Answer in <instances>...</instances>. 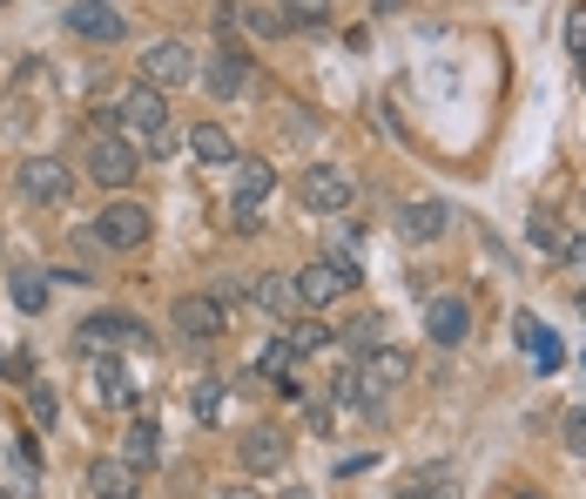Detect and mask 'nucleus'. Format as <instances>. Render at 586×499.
Returning a JSON list of instances; mask_svg holds the SVG:
<instances>
[{
    "mask_svg": "<svg viewBox=\"0 0 586 499\" xmlns=\"http://www.w3.org/2000/svg\"><path fill=\"white\" fill-rule=\"evenodd\" d=\"M371 8H384V14H398V8H404V0H371Z\"/></svg>",
    "mask_w": 586,
    "mask_h": 499,
    "instance_id": "58836bf2",
    "label": "nucleus"
},
{
    "mask_svg": "<svg viewBox=\"0 0 586 499\" xmlns=\"http://www.w3.org/2000/svg\"><path fill=\"white\" fill-rule=\"evenodd\" d=\"M21 196H34V203H68V196H74V170H68V162H54V155H28V162H21Z\"/></svg>",
    "mask_w": 586,
    "mask_h": 499,
    "instance_id": "f8f14e48",
    "label": "nucleus"
},
{
    "mask_svg": "<svg viewBox=\"0 0 586 499\" xmlns=\"http://www.w3.org/2000/svg\"><path fill=\"white\" fill-rule=\"evenodd\" d=\"M28 405H34V419H41V426L54 419V391H48V385H34V391H28Z\"/></svg>",
    "mask_w": 586,
    "mask_h": 499,
    "instance_id": "f704fd0d",
    "label": "nucleus"
},
{
    "mask_svg": "<svg viewBox=\"0 0 586 499\" xmlns=\"http://www.w3.org/2000/svg\"><path fill=\"white\" fill-rule=\"evenodd\" d=\"M330 338H338V330H330V324H297V330H290V345H297V358H310V352H323Z\"/></svg>",
    "mask_w": 586,
    "mask_h": 499,
    "instance_id": "c85d7f7f",
    "label": "nucleus"
},
{
    "mask_svg": "<svg viewBox=\"0 0 586 499\" xmlns=\"http://www.w3.org/2000/svg\"><path fill=\"white\" fill-rule=\"evenodd\" d=\"M445 223H452L445 203H404V210H398V236H404V243H439Z\"/></svg>",
    "mask_w": 586,
    "mask_h": 499,
    "instance_id": "2eb2a0df",
    "label": "nucleus"
},
{
    "mask_svg": "<svg viewBox=\"0 0 586 499\" xmlns=\"http://www.w3.org/2000/svg\"><path fill=\"white\" fill-rule=\"evenodd\" d=\"M203 89H209L216 102H243L249 89H257V61H249L236 41H216V54H209V68H203Z\"/></svg>",
    "mask_w": 586,
    "mask_h": 499,
    "instance_id": "39448f33",
    "label": "nucleus"
},
{
    "mask_svg": "<svg viewBox=\"0 0 586 499\" xmlns=\"http://www.w3.org/2000/svg\"><path fill=\"white\" fill-rule=\"evenodd\" d=\"M559 426H566V452H573V459H586V411H566Z\"/></svg>",
    "mask_w": 586,
    "mask_h": 499,
    "instance_id": "473e14b6",
    "label": "nucleus"
},
{
    "mask_svg": "<svg viewBox=\"0 0 586 499\" xmlns=\"http://www.w3.org/2000/svg\"><path fill=\"white\" fill-rule=\"evenodd\" d=\"M8 291H14V304H21L28 317H41V310H48V277H41V271H14V284H8Z\"/></svg>",
    "mask_w": 586,
    "mask_h": 499,
    "instance_id": "393cba45",
    "label": "nucleus"
},
{
    "mask_svg": "<svg viewBox=\"0 0 586 499\" xmlns=\"http://www.w3.org/2000/svg\"><path fill=\"white\" fill-rule=\"evenodd\" d=\"M345 345H351V352H371V345H384V317H378V310H358V317L345 324Z\"/></svg>",
    "mask_w": 586,
    "mask_h": 499,
    "instance_id": "a878e982",
    "label": "nucleus"
},
{
    "mask_svg": "<svg viewBox=\"0 0 586 499\" xmlns=\"http://www.w3.org/2000/svg\"><path fill=\"white\" fill-rule=\"evenodd\" d=\"M579 210H586V190H579Z\"/></svg>",
    "mask_w": 586,
    "mask_h": 499,
    "instance_id": "37998d69",
    "label": "nucleus"
},
{
    "mask_svg": "<svg viewBox=\"0 0 586 499\" xmlns=\"http://www.w3.org/2000/svg\"><path fill=\"white\" fill-rule=\"evenodd\" d=\"M89 486H95V499H135V466L128 459H95Z\"/></svg>",
    "mask_w": 586,
    "mask_h": 499,
    "instance_id": "a211bd4d",
    "label": "nucleus"
},
{
    "mask_svg": "<svg viewBox=\"0 0 586 499\" xmlns=\"http://www.w3.org/2000/svg\"><path fill=\"white\" fill-rule=\"evenodd\" d=\"M513 324H520V345L533 352V365H539V371H553V365L566 358V352H559V338H553V330H539L533 317H513Z\"/></svg>",
    "mask_w": 586,
    "mask_h": 499,
    "instance_id": "5701e85b",
    "label": "nucleus"
},
{
    "mask_svg": "<svg viewBox=\"0 0 586 499\" xmlns=\"http://www.w3.org/2000/svg\"><path fill=\"white\" fill-rule=\"evenodd\" d=\"M559 257H566V271H579V277H586V236H566Z\"/></svg>",
    "mask_w": 586,
    "mask_h": 499,
    "instance_id": "72a5a7b5",
    "label": "nucleus"
},
{
    "mask_svg": "<svg viewBox=\"0 0 586 499\" xmlns=\"http://www.w3.org/2000/svg\"><path fill=\"white\" fill-rule=\"evenodd\" d=\"M0 499H14V492H8V486H0Z\"/></svg>",
    "mask_w": 586,
    "mask_h": 499,
    "instance_id": "79ce46f5",
    "label": "nucleus"
},
{
    "mask_svg": "<svg viewBox=\"0 0 586 499\" xmlns=\"http://www.w3.org/2000/svg\"><path fill=\"white\" fill-rule=\"evenodd\" d=\"M358 284H364V271L345 257V249H338V257H317V264L297 271V297H304L310 310H330V304H338L345 291H358Z\"/></svg>",
    "mask_w": 586,
    "mask_h": 499,
    "instance_id": "f03ea898",
    "label": "nucleus"
},
{
    "mask_svg": "<svg viewBox=\"0 0 586 499\" xmlns=\"http://www.w3.org/2000/svg\"><path fill=\"white\" fill-rule=\"evenodd\" d=\"M398 499H459V486H452V466H418V472H404Z\"/></svg>",
    "mask_w": 586,
    "mask_h": 499,
    "instance_id": "6ab92c4d",
    "label": "nucleus"
},
{
    "mask_svg": "<svg viewBox=\"0 0 586 499\" xmlns=\"http://www.w3.org/2000/svg\"><path fill=\"white\" fill-rule=\"evenodd\" d=\"M122 459L142 472V466H162V426L155 419H135L128 432H122Z\"/></svg>",
    "mask_w": 586,
    "mask_h": 499,
    "instance_id": "f3484780",
    "label": "nucleus"
},
{
    "mask_svg": "<svg viewBox=\"0 0 586 499\" xmlns=\"http://www.w3.org/2000/svg\"><path fill=\"white\" fill-rule=\"evenodd\" d=\"M209 297L223 304V317H229V324H243V317H264V310H257V297H249V284H243V277H216V284H209Z\"/></svg>",
    "mask_w": 586,
    "mask_h": 499,
    "instance_id": "aec40b11",
    "label": "nucleus"
},
{
    "mask_svg": "<svg viewBox=\"0 0 586 499\" xmlns=\"http://www.w3.org/2000/svg\"><path fill=\"white\" fill-rule=\"evenodd\" d=\"M115 115H122V129L135 135V155H142V142H148V135H169V95L148 89V81L115 102Z\"/></svg>",
    "mask_w": 586,
    "mask_h": 499,
    "instance_id": "423d86ee",
    "label": "nucleus"
},
{
    "mask_svg": "<svg viewBox=\"0 0 586 499\" xmlns=\"http://www.w3.org/2000/svg\"><path fill=\"white\" fill-rule=\"evenodd\" d=\"M68 34H81V41H122L128 34V21H122V8H109V0H68Z\"/></svg>",
    "mask_w": 586,
    "mask_h": 499,
    "instance_id": "9b49d317",
    "label": "nucleus"
},
{
    "mask_svg": "<svg viewBox=\"0 0 586 499\" xmlns=\"http://www.w3.org/2000/svg\"><path fill=\"white\" fill-rule=\"evenodd\" d=\"M223 405H229V391H223L216 378H203V385H196V398H189V411H196L203 426H216V419H223Z\"/></svg>",
    "mask_w": 586,
    "mask_h": 499,
    "instance_id": "bb28decb",
    "label": "nucleus"
},
{
    "mask_svg": "<svg viewBox=\"0 0 586 499\" xmlns=\"http://www.w3.org/2000/svg\"><path fill=\"white\" fill-rule=\"evenodd\" d=\"M277 8H284V21H290V28H317V21H323L317 0H277Z\"/></svg>",
    "mask_w": 586,
    "mask_h": 499,
    "instance_id": "2f4dec72",
    "label": "nucleus"
},
{
    "mask_svg": "<svg viewBox=\"0 0 586 499\" xmlns=\"http://www.w3.org/2000/svg\"><path fill=\"white\" fill-rule=\"evenodd\" d=\"M249 297H257V310H264L270 324L304 304V297H297V277H257V284H249Z\"/></svg>",
    "mask_w": 586,
    "mask_h": 499,
    "instance_id": "dca6fc26",
    "label": "nucleus"
},
{
    "mask_svg": "<svg viewBox=\"0 0 586 499\" xmlns=\"http://www.w3.org/2000/svg\"><path fill=\"white\" fill-rule=\"evenodd\" d=\"M169 324L183 330L189 345H209V338H223V330H229V317H223V304H216L209 291H189V297H176V304H169Z\"/></svg>",
    "mask_w": 586,
    "mask_h": 499,
    "instance_id": "6e6552de",
    "label": "nucleus"
},
{
    "mask_svg": "<svg viewBox=\"0 0 586 499\" xmlns=\"http://www.w3.org/2000/svg\"><path fill=\"white\" fill-rule=\"evenodd\" d=\"M579 317H586V284H579Z\"/></svg>",
    "mask_w": 586,
    "mask_h": 499,
    "instance_id": "ea45409f",
    "label": "nucleus"
},
{
    "mask_svg": "<svg viewBox=\"0 0 586 499\" xmlns=\"http://www.w3.org/2000/svg\"><path fill=\"white\" fill-rule=\"evenodd\" d=\"M330 419H338V411H330V398H310V426H317V432H330Z\"/></svg>",
    "mask_w": 586,
    "mask_h": 499,
    "instance_id": "c9c22d12",
    "label": "nucleus"
},
{
    "mask_svg": "<svg viewBox=\"0 0 586 499\" xmlns=\"http://www.w3.org/2000/svg\"><path fill=\"white\" fill-rule=\"evenodd\" d=\"M229 170H236V183H229V216H236L243 236H257V230H264V203L277 196V170H270V162H257V155H236Z\"/></svg>",
    "mask_w": 586,
    "mask_h": 499,
    "instance_id": "f257e3e1",
    "label": "nucleus"
},
{
    "mask_svg": "<svg viewBox=\"0 0 586 499\" xmlns=\"http://www.w3.org/2000/svg\"><path fill=\"white\" fill-rule=\"evenodd\" d=\"M425 324H432V345H465L472 338V304L465 297H432V310H425Z\"/></svg>",
    "mask_w": 586,
    "mask_h": 499,
    "instance_id": "4468645a",
    "label": "nucleus"
},
{
    "mask_svg": "<svg viewBox=\"0 0 586 499\" xmlns=\"http://www.w3.org/2000/svg\"><path fill=\"white\" fill-rule=\"evenodd\" d=\"M148 230H155V216H148L142 203H128V196H115V203L95 216V243H102V249H142Z\"/></svg>",
    "mask_w": 586,
    "mask_h": 499,
    "instance_id": "0eeeda50",
    "label": "nucleus"
},
{
    "mask_svg": "<svg viewBox=\"0 0 586 499\" xmlns=\"http://www.w3.org/2000/svg\"><path fill=\"white\" fill-rule=\"evenodd\" d=\"M216 499H257V492H249V486H229V492H216Z\"/></svg>",
    "mask_w": 586,
    "mask_h": 499,
    "instance_id": "e433bc0d",
    "label": "nucleus"
},
{
    "mask_svg": "<svg viewBox=\"0 0 586 499\" xmlns=\"http://www.w3.org/2000/svg\"><path fill=\"white\" fill-rule=\"evenodd\" d=\"M189 74H196V61H189L183 41H148V48H142V81H148V89L169 95V89H183Z\"/></svg>",
    "mask_w": 586,
    "mask_h": 499,
    "instance_id": "9d476101",
    "label": "nucleus"
},
{
    "mask_svg": "<svg viewBox=\"0 0 586 499\" xmlns=\"http://www.w3.org/2000/svg\"><path fill=\"white\" fill-rule=\"evenodd\" d=\"M513 499H539V492H513Z\"/></svg>",
    "mask_w": 586,
    "mask_h": 499,
    "instance_id": "a19ab883",
    "label": "nucleus"
},
{
    "mask_svg": "<svg viewBox=\"0 0 586 499\" xmlns=\"http://www.w3.org/2000/svg\"><path fill=\"white\" fill-rule=\"evenodd\" d=\"M189 155H196V162H236V142H229V129L196 122V129H189Z\"/></svg>",
    "mask_w": 586,
    "mask_h": 499,
    "instance_id": "412c9836",
    "label": "nucleus"
},
{
    "mask_svg": "<svg viewBox=\"0 0 586 499\" xmlns=\"http://www.w3.org/2000/svg\"><path fill=\"white\" fill-rule=\"evenodd\" d=\"M566 54L586 61V0H573V8H566Z\"/></svg>",
    "mask_w": 586,
    "mask_h": 499,
    "instance_id": "c756f323",
    "label": "nucleus"
},
{
    "mask_svg": "<svg viewBox=\"0 0 586 499\" xmlns=\"http://www.w3.org/2000/svg\"><path fill=\"white\" fill-rule=\"evenodd\" d=\"M81 162H89V176H95L102 190H128V183H135V170H142V155H135V142H128V135H89Z\"/></svg>",
    "mask_w": 586,
    "mask_h": 499,
    "instance_id": "20e7f679",
    "label": "nucleus"
},
{
    "mask_svg": "<svg viewBox=\"0 0 586 499\" xmlns=\"http://www.w3.org/2000/svg\"><path fill=\"white\" fill-rule=\"evenodd\" d=\"M297 196H304V210H317V216H345V210L358 203V176L338 170V162H310L304 183H297Z\"/></svg>",
    "mask_w": 586,
    "mask_h": 499,
    "instance_id": "7ed1b4c3",
    "label": "nucleus"
},
{
    "mask_svg": "<svg viewBox=\"0 0 586 499\" xmlns=\"http://www.w3.org/2000/svg\"><path fill=\"white\" fill-rule=\"evenodd\" d=\"M330 391H338L345 405H364V371H358V365H345L338 378H330Z\"/></svg>",
    "mask_w": 586,
    "mask_h": 499,
    "instance_id": "7c9ffc66",
    "label": "nucleus"
},
{
    "mask_svg": "<svg viewBox=\"0 0 586 499\" xmlns=\"http://www.w3.org/2000/svg\"><path fill=\"white\" fill-rule=\"evenodd\" d=\"M257 371H264V378H277V385H284V378H297V345H290V338H270V345L257 352Z\"/></svg>",
    "mask_w": 586,
    "mask_h": 499,
    "instance_id": "b1692460",
    "label": "nucleus"
},
{
    "mask_svg": "<svg viewBox=\"0 0 586 499\" xmlns=\"http://www.w3.org/2000/svg\"><path fill=\"white\" fill-rule=\"evenodd\" d=\"M236 459H243L249 472H277V466L290 459V432H284V426H249V432L236 439Z\"/></svg>",
    "mask_w": 586,
    "mask_h": 499,
    "instance_id": "ddd939ff",
    "label": "nucleus"
},
{
    "mask_svg": "<svg viewBox=\"0 0 586 499\" xmlns=\"http://www.w3.org/2000/svg\"><path fill=\"white\" fill-rule=\"evenodd\" d=\"M81 352H122V345H148V330L128 317V310H95V317H81Z\"/></svg>",
    "mask_w": 586,
    "mask_h": 499,
    "instance_id": "1a4fd4ad",
    "label": "nucleus"
},
{
    "mask_svg": "<svg viewBox=\"0 0 586 499\" xmlns=\"http://www.w3.org/2000/svg\"><path fill=\"white\" fill-rule=\"evenodd\" d=\"M0 8H8V0H0Z\"/></svg>",
    "mask_w": 586,
    "mask_h": 499,
    "instance_id": "c03bdc74",
    "label": "nucleus"
},
{
    "mask_svg": "<svg viewBox=\"0 0 586 499\" xmlns=\"http://www.w3.org/2000/svg\"><path fill=\"white\" fill-rule=\"evenodd\" d=\"M526 236H533L539 249H553V257H559V249H566V230H559V223H553L546 210H533V216H526Z\"/></svg>",
    "mask_w": 586,
    "mask_h": 499,
    "instance_id": "cd10ccee",
    "label": "nucleus"
},
{
    "mask_svg": "<svg viewBox=\"0 0 586 499\" xmlns=\"http://www.w3.org/2000/svg\"><path fill=\"white\" fill-rule=\"evenodd\" d=\"M284 499H317V492H310V486H290V492H284Z\"/></svg>",
    "mask_w": 586,
    "mask_h": 499,
    "instance_id": "4c0bfd02",
    "label": "nucleus"
},
{
    "mask_svg": "<svg viewBox=\"0 0 586 499\" xmlns=\"http://www.w3.org/2000/svg\"><path fill=\"white\" fill-rule=\"evenodd\" d=\"M95 398L122 411V405H135V378H128V371H122V365L109 358V365H95Z\"/></svg>",
    "mask_w": 586,
    "mask_h": 499,
    "instance_id": "4be33fe9",
    "label": "nucleus"
}]
</instances>
